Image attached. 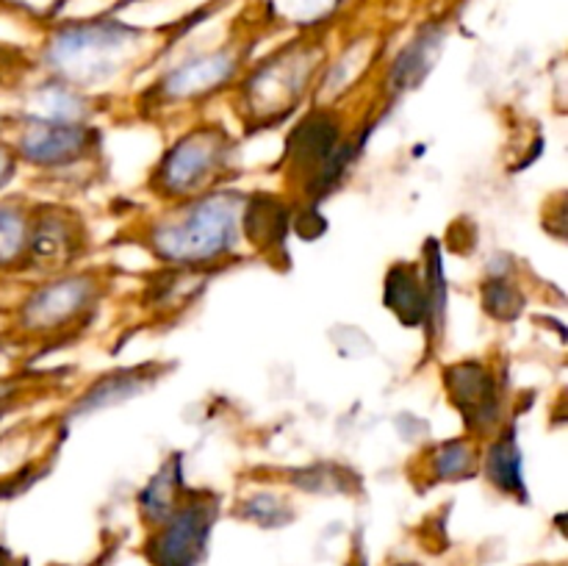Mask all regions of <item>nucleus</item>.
<instances>
[{
	"label": "nucleus",
	"instance_id": "3",
	"mask_svg": "<svg viewBox=\"0 0 568 566\" xmlns=\"http://www.w3.org/2000/svg\"><path fill=\"white\" fill-rule=\"evenodd\" d=\"M211 505L194 503L175 508L164 527L150 542L148 555L153 566H194L203 555L211 530Z\"/></svg>",
	"mask_w": 568,
	"mask_h": 566
},
{
	"label": "nucleus",
	"instance_id": "13",
	"mask_svg": "<svg viewBox=\"0 0 568 566\" xmlns=\"http://www.w3.org/2000/svg\"><path fill=\"white\" fill-rule=\"evenodd\" d=\"M488 475L497 483L503 492L521 494L525 483H521V453L516 447L514 436L499 438L488 453Z\"/></svg>",
	"mask_w": 568,
	"mask_h": 566
},
{
	"label": "nucleus",
	"instance_id": "7",
	"mask_svg": "<svg viewBox=\"0 0 568 566\" xmlns=\"http://www.w3.org/2000/svg\"><path fill=\"white\" fill-rule=\"evenodd\" d=\"M92 294V286L83 277H70V281H59L53 286H44L22 305V325L42 331V327L64 322L67 316L75 314L83 309V303Z\"/></svg>",
	"mask_w": 568,
	"mask_h": 566
},
{
	"label": "nucleus",
	"instance_id": "18",
	"mask_svg": "<svg viewBox=\"0 0 568 566\" xmlns=\"http://www.w3.org/2000/svg\"><path fill=\"white\" fill-rule=\"evenodd\" d=\"M14 175H17V153L11 144H6L3 139H0V192L14 181Z\"/></svg>",
	"mask_w": 568,
	"mask_h": 566
},
{
	"label": "nucleus",
	"instance_id": "10",
	"mask_svg": "<svg viewBox=\"0 0 568 566\" xmlns=\"http://www.w3.org/2000/svg\"><path fill=\"white\" fill-rule=\"evenodd\" d=\"M31 247V222L17 203L0 200V270L20 264Z\"/></svg>",
	"mask_w": 568,
	"mask_h": 566
},
{
	"label": "nucleus",
	"instance_id": "1",
	"mask_svg": "<svg viewBox=\"0 0 568 566\" xmlns=\"http://www.w3.org/2000/svg\"><path fill=\"white\" fill-rule=\"evenodd\" d=\"M239 236V205L233 198L216 194L189 205L175 220L155 231V250L166 261L192 264L227 253Z\"/></svg>",
	"mask_w": 568,
	"mask_h": 566
},
{
	"label": "nucleus",
	"instance_id": "17",
	"mask_svg": "<svg viewBox=\"0 0 568 566\" xmlns=\"http://www.w3.org/2000/svg\"><path fill=\"white\" fill-rule=\"evenodd\" d=\"M286 3L297 20H314V17L325 14L336 0H286Z\"/></svg>",
	"mask_w": 568,
	"mask_h": 566
},
{
	"label": "nucleus",
	"instance_id": "14",
	"mask_svg": "<svg viewBox=\"0 0 568 566\" xmlns=\"http://www.w3.org/2000/svg\"><path fill=\"white\" fill-rule=\"evenodd\" d=\"M181 488V472H178V464H166L159 475L153 477V483L144 492L142 503L144 511H148L150 522H161L175 511V494Z\"/></svg>",
	"mask_w": 568,
	"mask_h": 566
},
{
	"label": "nucleus",
	"instance_id": "19",
	"mask_svg": "<svg viewBox=\"0 0 568 566\" xmlns=\"http://www.w3.org/2000/svg\"><path fill=\"white\" fill-rule=\"evenodd\" d=\"M0 566H14V560H11V555L3 547H0Z\"/></svg>",
	"mask_w": 568,
	"mask_h": 566
},
{
	"label": "nucleus",
	"instance_id": "5",
	"mask_svg": "<svg viewBox=\"0 0 568 566\" xmlns=\"http://www.w3.org/2000/svg\"><path fill=\"white\" fill-rule=\"evenodd\" d=\"M89 131L64 120H33L22 128L14 142L17 159L39 166L67 164L87 150Z\"/></svg>",
	"mask_w": 568,
	"mask_h": 566
},
{
	"label": "nucleus",
	"instance_id": "4",
	"mask_svg": "<svg viewBox=\"0 0 568 566\" xmlns=\"http://www.w3.org/2000/svg\"><path fill=\"white\" fill-rule=\"evenodd\" d=\"M225 153L222 131H214V128L194 131L172 148V153L164 159V166H161V178H164L170 192H194L200 183L209 181L211 170H220Z\"/></svg>",
	"mask_w": 568,
	"mask_h": 566
},
{
	"label": "nucleus",
	"instance_id": "2",
	"mask_svg": "<svg viewBox=\"0 0 568 566\" xmlns=\"http://www.w3.org/2000/svg\"><path fill=\"white\" fill-rule=\"evenodd\" d=\"M128 44L131 33L120 26H78L55 37L50 59L72 81H100L120 64Z\"/></svg>",
	"mask_w": 568,
	"mask_h": 566
},
{
	"label": "nucleus",
	"instance_id": "12",
	"mask_svg": "<svg viewBox=\"0 0 568 566\" xmlns=\"http://www.w3.org/2000/svg\"><path fill=\"white\" fill-rule=\"evenodd\" d=\"M388 309L405 322H419L427 314V297L410 266H397L388 275Z\"/></svg>",
	"mask_w": 568,
	"mask_h": 566
},
{
	"label": "nucleus",
	"instance_id": "6",
	"mask_svg": "<svg viewBox=\"0 0 568 566\" xmlns=\"http://www.w3.org/2000/svg\"><path fill=\"white\" fill-rule=\"evenodd\" d=\"M449 388L455 405L466 414V422L477 431H486L497 422V388L486 370L477 364H460L449 370Z\"/></svg>",
	"mask_w": 568,
	"mask_h": 566
},
{
	"label": "nucleus",
	"instance_id": "8",
	"mask_svg": "<svg viewBox=\"0 0 568 566\" xmlns=\"http://www.w3.org/2000/svg\"><path fill=\"white\" fill-rule=\"evenodd\" d=\"M233 72V55L231 53H214L205 59H194L189 64L178 67L172 75H166L164 89L170 98H194L209 89L220 87L227 75Z\"/></svg>",
	"mask_w": 568,
	"mask_h": 566
},
{
	"label": "nucleus",
	"instance_id": "15",
	"mask_svg": "<svg viewBox=\"0 0 568 566\" xmlns=\"http://www.w3.org/2000/svg\"><path fill=\"white\" fill-rule=\"evenodd\" d=\"M133 388H136V383H133L131 375L105 377V381L98 383V388H92V392L87 394V400H83V408H98L100 403L109 405V403H114V400L128 397V392H133Z\"/></svg>",
	"mask_w": 568,
	"mask_h": 566
},
{
	"label": "nucleus",
	"instance_id": "11",
	"mask_svg": "<svg viewBox=\"0 0 568 566\" xmlns=\"http://www.w3.org/2000/svg\"><path fill=\"white\" fill-rule=\"evenodd\" d=\"M438 48H442V31L419 33V37L399 53L397 64H394L392 75L394 81H397V87H410V83L419 81V78L433 67Z\"/></svg>",
	"mask_w": 568,
	"mask_h": 566
},
{
	"label": "nucleus",
	"instance_id": "9",
	"mask_svg": "<svg viewBox=\"0 0 568 566\" xmlns=\"http://www.w3.org/2000/svg\"><path fill=\"white\" fill-rule=\"evenodd\" d=\"M336 142L338 133L336 125H333L327 117H308V120L300 125V131L294 133L292 139V159L297 164H322L325 166L327 161L336 155Z\"/></svg>",
	"mask_w": 568,
	"mask_h": 566
},
{
	"label": "nucleus",
	"instance_id": "16",
	"mask_svg": "<svg viewBox=\"0 0 568 566\" xmlns=\"http://www.w3.org/2000/svg\"><path fill=\"white\" fill-rule=\"evenodd\" d=\"M438 475L442 477H464L471 472V453L466 444L453 442V444H444L438 449Z\"/></svg>",
	"mask_w": 568,
	"mask_h": 566
},
{
	"label": "nucleus",
	"instance_id": "20",
	"mask_svg": "<svg viewBox=\"0 0 568 566\" xmlns=\"http://www.w3.org/2000/svg\"><path fill=\"white\" fill-rule=\"evenodd\" d=\"M0 131H3V117H0Z\"/></svg>",
	"mask_w": 568,
	"mask_h": 566
}]
</instances>
